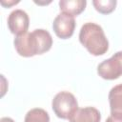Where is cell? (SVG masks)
Returning a JSON list of instances; mask_svg holds the SVG:
<instances>
[{"label": "cell", "mask_w": 122, "mask_h": 122, "mask_svg": "<svg viewBox=\"0 0 122 122\" xmlns=\"http://www.w3.org/2000/svg\"><path fill=\"white\" fill-rule=\"evenodd\" d=\"M79 41L88 51L94 56L105 54L109 49V41L103 29L92 22L85 23L81 27Z\"/></svg>", "instance_id": "7a4b0ae2"}, {"label": "cell", "mask_w": 122, "mask_h": 122, "mask_svg": "<svg viewBox=\"0 0 122 122\" xmlns=\"http://www.w3.org/2000/svg\"><path fill=\"white\" fill-rule=\"evenodd\" d=\"M116 0H93L92 5L94 9L102 13V14H109L115 10L116 7Z\"/></svg>", "instance_id": "8fae6325"}, {"label": "cell", "mask_w": 122, "mask_h": 122, "mask_svg": "<svg viewBox=\"0 0 122 122\" xmlns=\"http://www.w3.org/2000/svg\"><path fill=\"white\" fill-rule=\"evenodd\" d=\"M17 53L23 57H31L49 51L52 46L51 33L43 29L17 35L13 40Z\"/></svg>", "instance_id": "6da1fadb"}, {"label": "cell", "mask_w": 122, "mask_h": 122, "mask_svg": "<svg viewBox=\"0 0 122 122\" xmlns=\"http://www.w3.org/2000/svg\"><path fill=\"white\" fill-rule=\"evenodd\" d=\"M87 5L86 0H61L59 1L60 10L71 16H77L84 11Z\"/></svg>", "instance_id": "9c48e42d"}, {"label": "cell", "mask_w": 122, "mask_h": 122, "mask_svg": "<svg viewBox=\"0 0 122 122\" xmlns=\"http://www.w3.org/2000/svg\"><path fill=\"white\" fill-rule=\"evenodd\" d=\"M109 103L111 115L122 119V84H118L112 88L109 92Z\"/></svg>", "instance_id": "52a82bcc"}, {"label": "cell", "mask_w": 122, "mask_h": 122, "mask_svg": "<svg viewBox=\"0 0 122 122\" xmlns=\"http://www.w3.org/2000/svg\"><path fill=\"white\" fill-rule=\"evenodd\" d=\"M70 122H100V112L93 107H85L78 110L71 116Z\"/></svg>", "instance_id": "ba28073f"}, {"label": "cell", "mask_w": 122, "mask_h": 122, "mask_svg": "<svg viewBox=\"0 0 122 122\" xmlns=\"http://www.w3.org/2000/svg\"><path fill=\"white\" fill-rule=\"evenodd\" d=\"M30 18L26 11L22 10H12L8 17V27L11 33L17 35L28 32Z\"/></svg>", "instance_id": "8992f818"}, {"label": "cell", "mask_w": 122, "mask_h": 122, "mask_svg": "<svg viewBox=\"0 0 122 122\" xmlns=\"http://www.w3.org/2000/svg\"><path fill=\"white\" fill-rule=\"evenodd\" d=\"M51 108L57 117L70 119L78 110V103L75 96L69 92H60L52 99Z\"/></svg>", "instance_id": "3957f363"}, {"label": "cell", "mask_w": 122, "mask_h": 122, "mask_svg": "<svg viewBox=\"0 0 122 122\" xmlns=\"http://www.w3.org/2000/svg\"><path fill=\"white\" fill-rule=\"evenodd\" d=\"M0 122H14V120L11 119L10 117H2L0 119Z\"/></svg>", "instance_id": "5bb4252c"}, {"label": "cell", "mask_w": 122, "mask_h": 122, "mask_svg": "<svg viewBox=\"0 0 122 122\" xmlns=\"http://www.w3.org/2000/svg\"><path fill=\"white\" fill-rule=\"evenodd\" d=\"M24 122H50V116L45 110L34 108L27 112Z\"/></svg>", "instance_id": "30bf717a"}, {"label": "cell", "mask_w": 122, "mask_h": 122, "mask_svg": "<svg viewBox=\"0 0 122 122\" xmlns=\"http://www.w3.org/2000/svg\"><path fill=\"white\" fill-rule=\"evenodd\" d=\"M97 73L106 80H114L120 77L122 75V51L101 62L97 66Z\"/></svg>", "instance_id": "277c9868"}, {"label": "cell", "mask_w": 122, "mask_h": 122, "mask_svg": "<svg viewBox=\"0 0 122 122\" xmlns=\"http://www.w3.org/2000/svg\"><path fill=\"white\" fill-rule=\"evenodd\" d=\"M52 29L57 37L61 39H68L72 36L75 29L74 17L61 12L53 20Z\"/></svg>", "instance_id": "5b68a950"}, {"label": "cell", "mask_w": 122, "mask_h": 122, "mask_svg": "<svg viewBox=\"0 0 122 122\" xmlns=\"http://www.w3.org/2000/svg\"><path fill=\"white\" fill-rule=\"evenodd\" d=\"M106 122H122V119H118V118H115V117L110 115V116L107 118Z\"/></svg>", "instance_id": "4fadbf2b"}, {"label": "cell", "mask_w": 122, "mask_h": 122, "mask_svg": "<svg viewBox=\"0 0 122 122\" xmlns=\"http://www.w3.org/2000/svg\"><path fill=\"white\" fill-rule=\"evenodd\" d=\"M18 3H19V1H8V2L1 1V5L4 6V7H6V8H9V7L12 6V5H16Z\"/></svg>", "instance_id": "7c38bea8"}]
</instances>
